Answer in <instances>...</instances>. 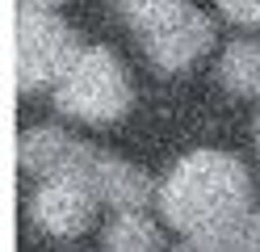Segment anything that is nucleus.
<instances>
[{
    "label": "nucleus",
    "instance_id": "nucleus-1",
    "mask_svg": "<svg viewBox=\"0 0 260 252\" xmlns=\"http://www.w3.org/2000/svg\"><path fill=\"white\" fill-rule=\"evenodd\" d=\"M155 206L176 235H206L252 214V177L239 156L202 147L181 156L155 189Z\"/></svg>",
    "mask_w": 260,
    "mask_h": 252
},
{
    "label": "nucleus",
    "instance_id": "nucleus-2",
    "mask_svg": "<svg viewBox=\"0 0 260 252\" xmlns=\"http://www.w3.org/2000/svg\"><path fill=\"white\" fill-rule=\"evenodd\" d=\"M135 101V84L122 59L109 46H84L80 59L72 63V72L55 84V105L59 114L76 118V122H118Z\"/></svg>",
    "mask_w": 260,
    "mask_h": 252
},
{
    "label": "nucleus",
    "instance_id": "nucleus-3",
    "mask_svg": "<svg viewBox=\"0 0 260 252\" xmlns=\"http://www.w3.org/2000/svg\"><path fill=\"white\" fill-rule=\"evenodd\" d=\"M80 50H84V42L76 38V30L59 13L17 9V21H13V76H17L21 93L55 89L72 72Z\"/></svg>",
    "mask_w": 260,
    "mask_h": 252
},
{
    "label": "nucleus",
    "instance_id": "nucleus-4",
    "mask_svg": "<svg viewBox=\"0 0 260 252\" xmlns=\"http://www.w3.org/2000/svg\"><path fill=\"white\" fill-rule=\"evenodd\" d=\"M96 185L92 177H51L38 185V193L29 198V218L46 235H80L88 231L96 214Z\"/></svg>",
    "mask_w": 260,
    "mask_h": 252
},
{
    "label": "nucleus",
    "instance_id": "nucleus-5",
    "mask_svg": "<svg viewBox=\"0 0 260 252\" xmlns=\"http://www.w3.org/2000/svg\"><path fill=\"white\" fill-rule=\"evenodd\" d=\"M17 156H21L25 173L51 181V177H92V164L101 151L59 126H34L21 134Z\"/></svg>",
    "mask_w": 260,
    "mask_h": 252
},
{
    "label": "nucleus",
    "instance_id": "nucleus-6",
    "mask_svg": "<svg viewBox=\"0 0 260 252\" xmlns=\"http://www.w3.org/2000/svg\"><path fill=\"white\" fill-rule=\"evenodd\" d=\"M210 38H214L210 17L198 5H185L172 21H164L159 30H151L143 38V50H147V59L159 72H185L189 63H198L210 50Z\"/></svg>",
    "mask_w": 260,
    "mask_h": 252
},
{
    "label": "nucleus",
    "instance_id": "nucleus-7",
    "mask_svg": "<svg viewBox=\"0 0 260 252\" xmlns=\"http://www.w3.org/2000/svg\"><path fill=\"white\" fill-rule=\"evenodd\" d=\"M92 185H96V198L109 202L113 214H130V210H147V202L155 193L151 177L143 173V168H135L130 160L122 156H96L92 164Z\"/></svg>",
    "mask_w": 260,
    "mask_h": 252
},
{
    "label": "nucleus",
    "instance_id": "nucleus-8",
    "mask_svg": "<svg viewBox=\"0 0 260 252\" xmlns=\"http://www.w3.org/2000/svg\"><path fill=\"white\" fill-rule=\"evenodd\" d=\"M218 80L235 97H260V42L235 38L218 59Z\"/></svg>",
    "mask_w": 260,
    "mask_h": 252
},
{
    "label": "nucleus",
    "instance_id": "nucleus-9",
    "mask_svg": "<svg viewBox=\"0 0 260 252\" xmlns=\"http://www.w3.org/2000/svg\"><path fill=\"white\" fill-rule=\"evenodd\" d=\"M101 240H105V252H164V235L143 210L113 214Z\"/></svg>",
    "mask_w": 260,
    "mask_h": 252
},
{
    "label": "nucleus",
    "instance_id": "nucleus-10",
    "mask_svg": "<svg viewBox=\"0 0 260 252\" xmlns=\"http://www.w3.org/2000/svg\"><path fill=\"white\" fill-rule=\"evenodd\" d=\"M256 214V210H252ZM243 218V223H231L222 231H206V235H189L185 244H176L172 252H260V231L256 218Z\"/></svg>",
    "mask_w": 260,
    "mask_h": 252
},
{
    "label": "nucleus",
    "instance_id": "nucleus-11",
    "mask_svg": "<svg viewBox=\"0 0 260 252\" xmlns=\"http://www.w3.org/2000/svg\"><path fill=\"white\" fill-rule=\"evenodd\" d=\"M109 5L130 21V30H135L139 38H147L151 30H159L164 21H172L189 0H109Z\"/></svg>",
    "mask_w": 260,
    "mask_h": 252
},
{
    "label": "nucleus",
    "instance_id": "nucleus-12",
    "mask_svg": "<svg viewBox=\"0 0 260 252\" xmlns=\"http://www.w3.org/2000/svg\"><path fill=\"white\" fill-rule=\"evenodd\" d=\"M218 9L235 25H260V0H218Z\"/></svg>",
    "mask_w": 260,
    "mask_h": 252
},
{
    "label": "nucleus",
    "instance_id": "nucleus-13",
    "mask_svg": "<svg viewBox=\"0 0 260 252\" xmlns=\"http://www.w3.org/2000/svg\"><path fill=\"white\" fill-rule=\"evenodd\" d=\"M63 0H17V9H34V13H59Z\"/></svg>",
    "mask_w": 260,
    "mask_h": 252
},
{
    "label": "nucleus",
    "instance_id": "nucleus-14",
    "mask_svg": "<svg viewBox=\"0 0 260 252\" xmlns=\"http://www.w3.org/2000/svg\"><path fill=\"white\" fill-rule=\"evenodd\" d=\"M256 143H260V118H256Z\"/></svg>",
    "mask_w": 260,
    "mask_h": 252
}]
</instances>
